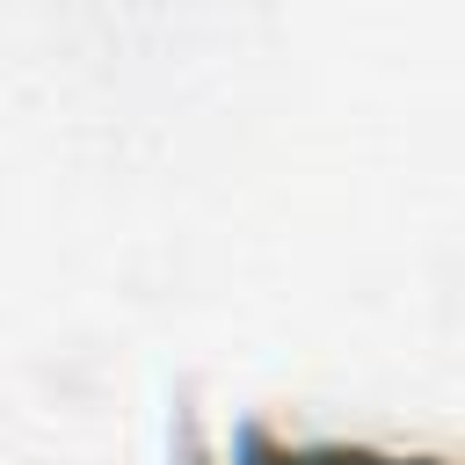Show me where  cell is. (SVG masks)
<instances>
[{"mask_svg":"<svg viewBox=\"0 0 465 465\" xmlns=\"http://www.w3.org/2000/svg\"><path fill=\"white\" fill-rule=\"evenodd\" d=\"M247 465H436V458H385V450H349V443H312V450H283V443H254Z\"/></svg>","mask_w":465,"mask_h":465,"instance_id":"cell-1","label":"cell"}]
</instances>
